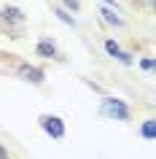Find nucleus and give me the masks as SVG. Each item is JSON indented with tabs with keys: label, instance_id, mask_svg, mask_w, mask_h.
<instances>
[{
	"label": "nucleus",
	"instance_id": "f257e3e1",
	"mask_svg": "<svg viewBox=\"0 0 156 159\" xmlns=\"http://www.w3.org/2000/svg\"><path fill=\"white\" fill-rule=\"evenodd\" d=\"M102 113L118 119V121H127V119H129V108H127L121 100H116V97H105V100H102Z\"/></svg>",
	"mask_w": 156,
	"mask_h": 159
},
{
	"label": "nucleus",
	"instance_id": "f03ea898",
	"mask_svg": "<svg viewBox=\"0 0 156 159\" xmlns=\"http://www.w3.org/2000/svg\"><path fill=\"white\" fill-rule=\"evenodd\" d=\"M16 73L25 78V81H30V84H43V70L41 67H35V65H27V62H19L16 65Z\"/></svg>",
	"mask_w": 156,
	"mask_h": 159
},
{
	"label": "nucleus",
	"instance_id": "7ed1b4c3",
	"mask_svg": "<svg viewBox=\"0 0 156 159\" xmlns=\"http://www.w3.org/2000/svg\"><path fill=\"white\" fill-rule=\"evenodd\" d=\"M41 127L51 135V138H57V140L65 138V124H62L59 116H41Z\"/></svg>",
	"mask_w": 156,
	"mask_h": 159
},
{
	"label": "nucleus",
	"instance_id": "20e7f679",
	"mask_svg": "<svg viewBox=\"0 0 156 159\" xmlns=\"http://www.w3.org/2000/svg\"><path fill=\"white\" fill-rule=\"evenodd\" d=\"M35 54L43 59H59V51H57V43L51 41V38H41V41L35 43Z\"/></svg>",
	"mask_w": 156,
	"mask_h": 159
},
{
	"label": "nucleus",
	"instance_id": "39448f33",
	"mask_svg": "<svg viewBox=\"0 0 156 159\" xmlns=\"http://www.w3.org/2000/svg\"><path fill=\"white\" fill-rule=\"evenodd\" d=\"M105 51H108V54H110L113 59H118L121 65H132V57H129V54H127V51H124L116 41H110V38L105 41Z\"/></svg>",
	"mask_w": 156,
	"mask_h": 159
},
{
	"label": "nucleus",
	"instance_id": "423d86ee",
	"mask_svg": "<svg viewBox=\"0 0 156 159\" xmlns=\"http://www.w3.org/2000/svg\"><path fill=\"white\" fill-rule=\"evenodd\" d=\"M0 19H3L6 25H22V22H25V14L19 8H14V6H3V8H0Z\"/></svg>",
	"mask_w": 156,
	"mask_h": 159
},
{
	"label": "nucleus",
	"instance_id": "0eeeda50",
	"mask_svg": "<svg viewBox=\"0 0 156 159\" xmlns=\"http://www.w3.org/2000/svg\"><path fill=\"white\" fill-rule=\"evenodd\" d=\"M100 14H102V19H105V22H110V25H118V27L124 25V19L116 16V11H110V8H100Z\"/></svg>",
	"mask_w": 156,
	"mask_h": 159
},
{
	"label": "nucleus",
	"instance_id": "6e6552de",
	"mask_svg": "<svg viewBox=\"0 0 156 159\" xmlns=\"http://www.w3.org/2000/svg\"><path fill=\"white\" fill-rule=\"evenodd\" d=\"M143 138L154 140V119H148V121H145V127H143Z\"/></svg>",
	"mask_w": 156,
	"mask_h": 159
},
{
	"label": "nucleus",
	"instance_id": "1a4fd4ad",
	"mask_svg": "<svg viewBox=\"0 0 156 159\" xmlns=\"http://www.w3.org/2000/svg\"><path fill=\"white\" fill-rule=\"evenodd\" d=\"M57 16L65 22V25H70V27H75V22H73V16H67V11L65 8H57Z\"/></svg>",
	"mask_w": 156,
	"mask_h": 159
},
{
	"label": "nucleus",
	"instance_id": "9d476101",
	"mask_svg": "<svg viewBox=\"0 0 156 159\" xmlns=\"http://www.w3.org/2000/svg\"><path fill=\"white\" fill-rule=\"evenodd\" d=\"M62 3H65L67 8H73V11H78V8H81V0H62Z\"/></svg>",
	"mask_w": 156,
	"mask_h": 159
},
{
	"label": "nucleus",
	"instance_id": "9b49d317",
	"mask_svg": "<svg viewBox=\"0 0 156 159\" xmlns=\"http://www.w3.org/2000/svg\"><path fill=\"white\" fill-rule=\"evenodd\" d=\"M135 3H137V6H143V8H151V6H154V0H135Z\"/></svg>",
	"mask_w": 156,
	"mask_h": 159
},
{
	"label": "nucleus",
	"instance_id": "f8f14e48",
	"mask_svg": "<svg viewBox=\"0 0 156 159\" xmlns=\"http://www.w3.org/2000/svg\"><path fill=\"white\" fill-rule=\"evenodd\" d=\"M0 159H8V151L3 148V146H0Z\"/></svg>",
	"mask_w": 156,
	"mask_h": 159
},
{
	"label": "nucleus",
	"instance_id": "ddd939ff",
	"mask_svg": "<svg viewBox=\"0 0 156 159\" xmlns=\"http://www.w3.org/2000/svg\"><path fill=\"white\" fill-rule=\"evenodd\" d=\"M105 3H113V0H105Z\"/></svg>",
	"mask_w": 156,
	"mask_h": 159
}]
</instances>
